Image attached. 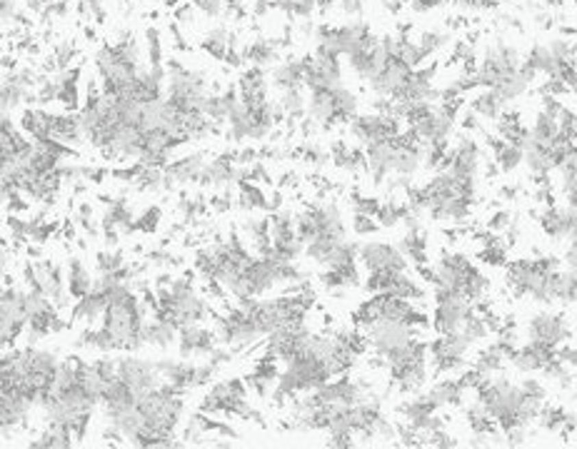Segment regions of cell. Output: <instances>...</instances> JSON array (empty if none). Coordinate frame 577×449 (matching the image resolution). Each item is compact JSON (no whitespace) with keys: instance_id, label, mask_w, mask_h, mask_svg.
Here are the masks:
<instances>
[{"instance_id":"cell-4","label":"cell","mask_w":577,"mask_h":449,"mask_svg":"<svg viewBox=\"0 0 577 449\" xmlns=\"http://www.w3.org/2000/svg\"><path fill=\"white\" fill-rule=\"evenodd\" d=\"M570 337L567 322L563 317L555 315H537L530 320V339L548 344V347H557L560 342H565Z\"/></svg>"},{"instance_id":"cell-16","label":"cell","mask_w":577,"mask_h":449,"mask_svg":"<svg viewBox=\"0 0 577 449\" xmlns=\"http://www.w3.org/2000/svg\"><path fill=\"white\" fill-rule=\"evenodd\" d=\"M557 359H563L565 365L570 367H577V347H563V350L555 355Z\"/></svg>"},{"instance_id":"cell-6","label":"cell","mask_w":577,"mask_h":449,"mask_svg":"<svg viewBox=\"0 0 577 449\" xmlns=\"http://www.w3.org/2000/svg\"><path fill=\"white\" fill-rule=\"evenodd\" d=\"M308 110H310V118L317 120V123H328V120L338 118V107H335L332 92L323 90V88H315V90L310 92Z\"/></svg>"},{"instance_id":"cell-1","label":"cell","mask_w":577,"mask_h":449,"mask_svg":"<svg viewBox=\"0 0 577 449\" xmlns=\"http://www.w3.org/2000/svg\"><path fill=\"white\" fill-rule=\"evenodd\" d=\"M25 277H28L30 287L40 290L42 295L48 297L56 307H63L65 302H68V285H65V274L60 272V267L53 265V262L48 260H40V262H30L28 267H25Z\"/></svg>"},{"instance_id":"cell-15","label":"cell","mask_w":577,"mask_h":449,"mask_svg":"<svg viewBox=\"0 0 577 449\" xmlns=\"http://www.w3.org/2000/svg\"><path fill=\"white\" fill-rule=\"evenodd\" d=\"M510 218H513V215H510V212H507V210L498 212V215H495V218H493V222H490V224H493V230H498V232L502 230V232H505L507 227H510V222H513V220H510Z\"/></svg>"},{"instance_id":"cell-12","label":"cell","mask_w":577,"mask_h":449,"mask_svg":"<svg viewBox=\"0 0 577 449\" xmlns=\"http://www.w3.org/2000/svg\"><path fill=\"white\" fill-rule=\"evenodd\" d=\"M352 227H355V232H358V235H373V232L378 230V222H375L373 215H363V212H358V215H355V222H352Z\"/></svg>"},{"instance_id":"cell-3","label":"cell","mask_w":577,"mask_h":449,"mask_svg":"<svg viewBox=\"0 0 577 449\" xmlns=\"http://www.w3.org/2000/svg\"><path fill=\"white\" fill-rule=\"evenodd\" d=\"M358 255L363 265L370 272H402L408 265V257L393 245H382V242H367V245L358 247Z\"/></svg>"},{"instance_id":"cell-5","label":"cell","mask_w":577,"mask_h":449,"mask_svg":"<svg viewBox=\"0 0 577 449\" xmlns=\"http://www.w3.org/2000/svg\"><path fill=\"white\" fill-rule=\"evenodd\" d=\"M93 282H95V277L88 272V267H85L83 262H80V260H71V262H68L65 285H68V292H71V297H75V300L85 297L93 290Z\"/></svg>"},{"instance_id":"cell-2","label":"cell","mask_w":577,"mask_h":449,"mask_svg":"<svg viewBox=\"0 0 577 449\" xmlns=\"http://www.w3.org/2000/svg\"><path fill=\"white\" fill-rule=\"evenodd\" d=\"M118 377L135 397H140V394L150 392L155 387L165 385V379L155 370V362H148V359H140V357L118 359Z\"/></svg>"},{"instance_id":"cell-13","label":"cell","mask_w":577,"mask_h":449,"mask_svg":"<svg viewBox=\"0 0 577 449\" xmlns=\"http://www.w3.org/2000/svg\"><path fill=\"white\" fill-rule=\"evenodd\" d=\"M193 8L203 10L205 15H220L225 8V0H191Z\"/></svg>"},{"instance_id":"cell-11","label":"cell","mask_w":577,"mask_h":449,"mask_svg":"<svg viewBox=\"0 0 577 449\" xmlns=\"http://www.w3.org/2000/svg\"><path fill=\"white\" fill-rule=\"evenodd\" d=\"M203 45H205L208 50H210V55L223 57V55L228 53V48H230V38H228V30H223V28L210 30V33L205 36Z\"/></svg>"},{"instance_id":"cell-7","label":"cell","mask_w":577,"mask_h":449,"mask_svg":"<svg viewBox=\"0 0 577 449\" xmlns=\"http://www.w3.org/2000/svg\"><path fill=\"white\" fill-rule=\"evenodd\" d=\"M432 407H447V405H455V402H463V387H460L458 379H440L428 394Z\"/></svg>"},{"instance_id":"cell-17","label":"cell","mask_w":577,"mask_h":449,"mask_svg":"<svg viewBox=\"0 0 577 449\" xmlns=\"http://www.w3.org/2000/svg\"><path fill=\"white\" fill-rule=\"evenodd\" d=\"M340 5L347 15H358L363 10V0H340Z\"/></svg>"},{"instance_id":"cell-8","label":"cell","mask_w":577,"mask_h":449,"mask_svg":"<svg viewBox=\"0 0 577 449\" xmlns=\"http://www.w3.org/2000/svg\"><path fill=\"white\" fill-rule=\"evenodd\" d=\"M472 110H475V115H482L485 120H495V118H500L502 100L498 98L493 90L482 92V95H478V98H475V103H472Z\"/></svg>"},{"instance_id":"cell-9","label":"cell","mask_w":577,"mask_h":449,"mask_svg":"<svg viewBox=\"0 0 577 449\" xmlns=\"http://www.w3.org/2000/svg\"><path fill=\"white\" fill-rule=\"evenodd\" d=\"M280 107H282V112H288V115H300V112L308 107V100H305L300 88H288V90H282Z\"/></svg>"},{"instance_id":"cell-14","label":"cell","mask_w":577,"mask_h":449,"mask_svg":"<svg viewBox=\"0 0 577 449\" xmlns=\"http://www.w3.org/2000/svg\"><path fill=\"white\" fill-rule=\"evenodd\" d=\"M520 392L525 394V397H542L545 400V389H542V382L540 379H522L520 382Z\"/></svg>"},{"instance_id":"cell-10","label":"cell","mask_w":577,"mask_h":449,"mask_svg":"<svg viewBox=\"0 0 577 449\" xmlns=\"http://www.w3.org/2000/svg\"><path fill=\"white\" fill-rule=\"evenodd\" d=\"M332 92V100H335V107H338V115H343V118H350V115H355L358 112V98L352 95L347 88H335Z\"/></svg>"}]
</instances>
